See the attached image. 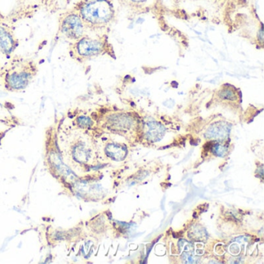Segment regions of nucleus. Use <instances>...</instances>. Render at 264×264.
I'll list each match as a JSON object with an SVG mask.
<instances>
[{"label": "nucleus", "mask_w": 264, "mask_h": 264, "mask_svg": "<svg viewBox=\"0 0 264 264\" xmlns=\"http://www.w3.org/2000/svg\"><path fill=\"white\" fill-rule=\"evenodd\" d=\"M31 78H32L31 74L26 71H21V72H13L8 75L6 79V82L10 89L20 90L27 87Z\"/></svg>", "instance_id": "nucleus-4"}, {"label": "nucleus", "mask_w": 264, "mask_h": 264, "mask_svg": "<svg viewBox=\"0 0 264 264\" xmlns=\"http://www.w3.org/2000/svg\"><path fill=\"white\" fill-rule=\"evenodd\" d=\"M105 153L115 161H120L125 158L127 154V150L123 146L118 144H109L105 148Z\"/></svg>", "instance_id": "nucleus-8"}, {"label": "nucleus", "mask_w": 264, "mask_h": 264, "mask_svg": "<svg viewBox=\"0 0 264 264\" xmlns=\"http://www.w3.org/2000/svg\"><path fill=\"white\" fill-rule=\"evenodd\" d=\"M83 21L80 16L71 14L66 16L60 24V31L63 35L70 40H78L84 35Z\"/></svg>", "instance_id": "nucleus-2"}, {"label": "nucleus", "mask_w": 264, "mask_h": 264, "mask_svg": "<svg viewBox=\"0 0 264 264\" xmlns=\"http://www.w3.org/2000/svg\"><path fill=\"white\" fill-rule=\"evenodd\" d=\"M178 246L182 252H191L193 249V245L191 244V242L183 240V239L179 241Z\"/></svg>", "instance_id": "nucleus-13"}, {"label": "nucleus", "mask_w": 264, "mask_h": 264, "mask_svg": "<svg viewBox=\"0 0 264 264\" xmlns=\"http://www.w3.org/2000/svg\"><path fill=\"white\" fill-rule=\"evenodd\" d=\"M183 259L184 260L185 263H194L195 262V259L193 256L191 252H184L183 253Z\"/></svg>", "instance_id": "nucleus-14"}, {"label": "nucleus", "mask_w": 264, "mask_h": 264, "mask_svg": "<svg viewBox=\"0 0 264 264\" xmlns=\"http://www.w3.org/2000/svg\"><path fill=\"white\" fill-rule=\"evenodd\" d=\"M15 40L7 29L0 26V50L6 54H10L15 48Z\"/></svg>", "instance_id": "nucleus-7"}, {"label": "nucleus", "mask_w": 264, "mask_h": 264, "mask_svg": "<svg viewBox=\"0 0 264 264\" xmlns=\"http://www.w3.org/2000/svg\"><path fill=\"white\" fill-rule=\"evenodd\" d=\"M231 125L227 122H218L211 125L206 130V137L215 141H224L230 133Z\"/></svg>", "instance_id": "nucleus-5"}, {"label": "nucleus", "mask_w": 264, "mask_h": 264, "mask_svg": "<svg viewBox=\"0 0 264 264\" xmlns=\"http://www.w3.org/2000/svg\"><path fill=\"white\" fill-rule=\"evenodd\" d=\"M132 2L137 3V4H141V3H144L147 1V0H130Z\"/></svg>", "instance_id": "nucleus-16"}, {"label": "nucleus", "mask_w": 264, "mask_h": 264, "mask_svg": "<svg viewBox=\"0 0 264 264\" xmlns=\"http://www.w3.org/2000/svg\"><path fill=\"white\" fill-rule=\"evenodd\" d=\"M80 17L89 25L101 27L113 18V7L109 0H88L81 7Z\"/></svg>", "instance_id": "nucleus-1"}, {"label": "nucleus", "mask_w": 264, "mask_h": 264, "mask_svg": "<svg viewBox=\"0 0 264 264\" xmlns=\"http://www.w3.org/2000/svg\"><path fill=\"white\" fill-rule=\"evenodd\" d=\"M219 97L221 99H225V100H236L237 99L236 93L234 91L229 89H224L221 90L219 93Z\"/></svg>", "instance_id": "nucleus-11"}, {"label": "nucleus", "mask_w": 264, "mask_h": 264, "mask_svg": "<svg viewBox=\"0 0 264 264\" xmlns=\"http://www.w3.org/2000/svg\"><path fill=\"white\" fill-rule=\"evenodd\" d=\"M76 122H77L78 125L80 126L81 128H89L92 126L93 122H92V119L87 116H85V115H82V116H79L76 119Z\"/></svg>", "instance_id": "nucleus-12"}, {"label": "nucleus", "mask_w": 264, "mask_h": 264, "mask_svg": "<svg viewBox=\"0 0 264 264\" xmlns=\"http://www.w3.org/2000/svg\"><path fill=\"white\" fill-rule=\"evenodd\" d=\"M74 157L76 161L81 163L88 162L90 159L91 153L86 147L82 144H79L75 147L73 151Z\"/></svg>", "instance_id": "nucleus-9"}, {"label": "nucleus", "mask_w": 264, "mask_h": 264, "mask_svg": "<svg viewBox=\"0 0 264 264\" xmlns=\"http://www.w3.org/2000/svg\"><path fill=\"white\" fill-rule=\"evenodd\" d=\"M165 134V127L159 122L152 121L146 124V138L151 142H158L162 139Z\"/></svg>", "instance_id": "nucleus-6"}, {"label": "nucleus", "mask_w": 264, "mask_h": 264, "mask_svg": "<svg viewBox=\"0 0 264 264\" xmlns=\"http://www.w3.org/2000/svg\"><path fill=\"white\" fill-rule=\"evenodd\" d=\"M212 150H213V154L218 157H225L228 153L227 147L219 143H216L212 145Z\"/></svg>", "instance_id": "nucleus-10"}, {"label": "nucleus", "mask_w": 264, "mask_h": 264, "mask_svg": "<svg viewBox=\"0 0 264 264\" xmlns=\"http://www.w3.org/2000/svg\"><path fill=\"white\" fill-rule=\"evenodd\" d=\"M240 250V246L237 244V243H234V244H232V246L229 247V252H230L233 256H236V255L239 254Z\"/></svg>", "instance_id": "nucleus-15"}, {"label": "nucleus", "mask_w": 264, "mask_h": 264, "mask_svg": "<svg viewBox=\"0 0 264 264\" xmlns=\"http://www.w3.org/2000/svg\"><path fill=\"white\" fill-rule=\"evenodd\" d=\"M76 53L82 58L94 57L102 54L104 50V43L97 39L83 37L76 42Z\"/></svg>", "instance_id": "nucleus-3"}]
</instances>
